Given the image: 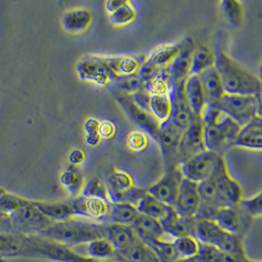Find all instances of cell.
I'll return each instance as SVG.
<instances>
[{
	"mask_svg": "<svg viewBox=\"0 0 262 262\" xmlns=\"http://www.w3.org/2000/svg\"><path fill=\"white\" fill-rule=\"evenodd\" d=\"M213 52L214 67L220 76L225 94L261 96L260 79L231 58L222 48L220 39L217 40Z\"/></svg>",
	"mask_w": 262,
	"mask_h": 262,
	"instance_id": "cell-1",
	"label": "cell"
},
{
	"mask_svg": "<svg viewBox=\"0 0 262 262\" xmlns=\"http://www.w3.org/2000/svg\"><path fill=\"white\" fill-rule=\"evenodd\" d=\"M201 120L206 150L224 155L226 150L233 147L241 128L237 123L222 114L214 104L204 106Z\"/></svg>",
	"mask_w": 262,
	"mask_h": 262,
	"instance_id": "cell-2",
	"label": "cell"
},
{
	"mask_svg": "<svg viewBox=\"0 0 262 262\" xmlns=\"http://www.w3.org/2000/svg\"><path fill=\"white\" fill-rule=\"evenodd\" d=\"M104 228V224L72 218L63 222H53L38 236L71 248L105 238Z\"/></svg>",
	"mask_w": 262,
	"mask_h": 262,
	"instance_id": "cell-3",
	"label": "cell"
},
{
	"mask_svg": "<svg viewBox=\"0 0 262 262\" xmlns=\"http://www.w3.org/2000/svg\"><path fill=\"white\" fill-rule=\"evenodd\" d=\"M54 262H100L40 236H26L24 256Z\"/></svg>",
	"mask_w": 262,
	"mask_h": 262,
	"instance_id": "cell-4",
	"label": "cell"
},
{
	"mask_svg": "<svg viewBox=\"0 0 262 262\" xmlns=\"http://www.w3.org/2000/svg\"><path fill=\"white\" fill-rule=\"evenodd\" d=\"M213 104L239 127L245 126L257 116H261V96L225 94Z\"/></svg>",
	"mask_w": 262,
	"mask_h": 262,
	"instance_id": "cell-5",
	"label": "cell"
},
{
	"mask_svg": "<svg viewBox=\"0 0 262 262\" xmlns=\"http://www.w3.org/2000/svg\"><path fill=\"white\" fill-rule=\"evenodd\" d=\"M192 236L200 243L213 246L222 251L246 253L243 237L228 233L212 220L194 219Z\"/></svg>",
	"mask_w": 262,
	"mask_h": 262,
	"instance_id": "cell-6",
	"label": "cell"
},
{
	"mask_svg": "<svg viewBox=\"0 0 262 262\" xmlns=\"http://www.w3.org/2000/svg\"><path fill=\"white\" fill-rule=\"evenodd\" d=\"M8 218L13 232L25 236H38L53 223L36 208L33 201L26 199L19 208L8 215Z\"/></svg>",
	"mask_w": 262,
	"mask_h": 262,
	"instance_id": "cell-7",
	"label": "cell"
},
{
	"mask_svg": "<svg viewBox=\"0 0 262 262\" xmlns=\"http://www.w3.org/2000/svg\"><path fill=\"white\" fill-rule=\"evenodd\" d=\"M182 48L183 39L175 43L164 45L155 48L147 57H145L137 75L143 82L155 78L166 69L169 64L179 54Z\"/></svg>",
	"mask_w": 262,
	"mask_h": 262,
	"instance_id": "cell-8",
	"label": "cell"
},
{
	"mask_svg": "<svg viewBox=\"0 0 262 262\" xmlns=\"http://www.w3.org/2000/svg\"><path fill=\"white\" fill-rule=\"evenodd\" d=\"M108 90L119 104L120 107L123 109L124 113L128 116V118L156 142L160 124L151 115V113L136 105L135 102L132 100L131 96L125 95L112 88H108Z\"/></svg>",
	"mask_w": 262,
	"mask_h": 262,
	"instance_id": "cell-9",
	"label": "cell"
},
{
	"mask_svg": "<svg viewBox=\"0 0 262 262\" xmlns=\"http://www.w3.org/2000/svg\"><path fill=\"white\" fill-rule=\"evenodd\" d=\"M223 157L224 155H218L210 150H204L202 154L193 156L187 162L181 164L180 171L185 179L199 184L210 178Z\"/></svg>",
	"mask_w": 262,
	"mask_h": 262,
	"instance_id": "cell-10",
	"label": "cell"
},
{
	"mask_svg": "<svg viewBox=\"0 0 262 262\" xmlns=\"http://www.w3.org/2000/svg\"><path fill=\"white\" fill-rule=\"evenodd\" d=\"M183 131L175 126L171 120L161 123L157 133L156 143L159 144L164 160L165 171L179 168L178 147Z\"/></svg>",
	"mask_w": 262,
	"mask_h": 262,
	"instance_id": "cell-11",
	"label": "cell"
},
{
	"mask_svg": "<svg viewBox=\"0 0 262 262\" xmlns=\"http://www.w3.org/2000/svg\"><path fill=\"white\" fill-rule=\"evenodd\" d=\"M194 48L195 45L191 37L183 38V48L179 54L169 64L166 69L161 72L166 79L169 90L185 83L189 78L191 71V55Z\"/></svg>",
	"mask_w": 262,
	"mask_h": 262,
	"instance_id": "cell-12",
	"label": "cell"
},
{
	"mask_svg": "<svg viewBox=\"0 0 262 262\" xmlns=\"http://www.w3.org/2000/svg\"><path fill=\"white\" fill-rule=\"evenodd\" d=\"M77 73L82 81L108 88L116 76L108 67L102 56H84L77 64Z\"/></svg>",
	"mask_w": 262,
	"mask_h": 262,
	"instance_id": "cell-13",
	"label": "cell"
},
{
	"mask_svg": "<svg viewBox=\"0 0 262 262\" xmlns=\"http://www.w3.org/2000/svg\"><path fill=\"white\" fill-rule=\"evenodd\" d=\"M209 180L212 182L216 190L229 206H237L238 203L243 200L242 187L229 174L224 157L215 169Z\"/></svg>",
	"mask_w": 262,
	"mask_h": 262,
	"instance_id": "cell-14",
	"label": "cell"
},
{
	"mask_svg": "<svg viewBox=\"0 0 262 262\" xmlns=\"http://www.w3.org/2000/svg\"><path fill=\"white\" fill-rule=\"evenodd\" d=\"M70 200L74 217H82L100 224L106 223L110 202L97 198H85L83 195Z\"/></svg>",
	"mask_w": 262,
	"mask_h": 262,
	"instance_id": "cell-15",
	"label": "cell"
},
{
	"mask_svg": "<svg viewBox=\"0 0 262 262\" xmlns=\"http://www.w3.org/2000/svg\"><path fill=\"white\" fill-rule=\"evenodd\" d=\"M204 150L206 148L203 142V123L201 118H198L182 134L178 147L179 167Z\"/></svg>",
	"mask_w": 262,
	"mask_h": 262,
	"instance_id": "cell-16",
	"label": "cell"
},
{
	"mask_svg": "<svg viewBox=\"0 0 262 262\" xmlns=\"http://www.w3.org/2000/svg\"><path fill=\"white\" fill-rule=\"evenodd\" d=\"M184 86L185 83H182L169 90V96L171 98L172 106L170 120L183 132L187 130L199 118L191 111L185 96Z\"/></svg>",
	"mask_w": 262,
	"mask_h": 262,
	"instance_id": "cell-17",
	"label": "cell"
},
{
	"mask_svg": "<svg viewBox=\"0 0 262 262\" xmlns=\"http://www.w3.org/2000/svg\"><path fill=\"white\" fill-rule=\"evenodd\" d=\"M198 183L183 178L173 208L185 219H194L201 205Z\"/></svg>",
	"mask_w": 262,
	"mask_h": 262,
	"instance_id": "cell-18",
	"label": "cell"
},
{
	"mask_svg": "<svg viewBox=\"0 0 262 262\" xmlns=\"http://www.w3.org/2000/svg\"><path fill=\"white\" fill-rule=\"evenodd\" d=\"M183 178L184 177L179 168H176L171 171H165L161 179L157 181L152 186H150L146 191L161 203L173 207L176 202L180 184Z\"/></svg>",
	"mask_w": 262,
	"mask_h": 262,
	"instance_id": "cell-19",
	"label": "cell"
},
{
	"mask_svg": "<svg viewBox=\"0 0 262 262\" xmlns=\"http://www.w3.org/2000/svg\"><path fill=\"white\" fill-rule=\"evenodd\" d=\"M251 220V218L239 210L238 206L222 207L212 219L224 231L241 237H244L249 231Z\"/></svg>",
	"mask_w": 262,
	"mask_h": 262,
	"instance_id": "cell-20",
	"label": "cell"
},
{
	"mask_svg": "<svg viewBox=\"0 0 262 262\" xmlns=\"http://www.w3.org/2000/svg\"><path fill=\"white\" fill-rule=\"evenodd\" d=\"M110 203L131 202L132 191L135 188L131 175L122 170H114L104 181Z\"/></svg>",
	"mask_w": 262,
	"mask_h": 262,
	"instance_id": "cell-21",
	"label": "cell"
},
{
	"mask_svg": "<svg viewBox=\"0 0 262 262\" xmlns=\"http://www.w3.org/2000/svg\"><path fill=\"white\" fill-rule=\"evenodd\" d=\"M233 146L243 147L250 150H258L262 148V119L257 116L248 124L239 128L237 138Z\"/></svg>",
	"mask_w": 262,
	"mask_h": 262,
	"instance_id": "cell-22",
	"label": "cell"
},
{
	"mask_svg": "<svg viewBox=\"0 0 262 262\" xmlns=\"http://www.w3.org/2000/svg\"><path fill=\"white\" fill-rule=\"evenodd\" d=\"M132 227L137 237L144 244L165 239L167 236L160 221L145 215H139Z\"/></svg>",
	"mask_w": 262,
	"mask_h": 262,
	"instance_id": "cell-23",
	"label": "cell"
},
{
	"mask_svg": "<svg viewBox=\"0 0 262 262\" xmlns=\"http://www.w3.org/2000/svg\"><path fill=\"white\" fill-rule=\"evenodd\" d=\"M108 67L116 77H128L137 75L143 65L145 57L143 55L138 56H102Z\"/></svg>",
	"mask_w": 262,
	"mask_h": 262,
	"instance_id": "cell-24",
	"label": "cell"
},
{
	"mask_svg": "<svg viewBox=\"0 0 262 262\" xmlns=\"http://www.w3.org/2000/svg\"><path fill=\"white\" fill-rule=\"evenodd\" d=\"M105 238L108 239L116 252L126 250L132 245H134L139 238L136 235V232L132 226L118 225V224H104Z\"/></svg>",
	"mask_w": 262,
	"mask_h": 262,
	"instance_id": "cell-25",
	"label": "cell"
},
{
	"mask_svg": "<svg viewBox=\"0 0 262 262\" xmlns=\"http://www.w3.org/2000/svg\"><path fill=\"white\" fill-rule=\"evenodd\" d=\"M160 223L167 236L173 238L188 235L192 236L194 219H185L181 217L173 207H171L169 213L160 221Z\"/></svg>",
	"mask_w": 262,
	"mask_h": 262,
	"instance_id": "cell-26",
	"label": "cell"
},
{
	"mask_svg": "<svg viewBox=\"0 0 262 262\" xmlns=\"http://www.w3.org/2000/svg\"><path fill=\"white\" fill-rule=\"evenodd\" d=\"M93 22V13L85 8H76L64 13L61 19L63 29L71 34L86 31Z\"/></svg>",
	"mask_w": 262,
	"mask_h": 262,
	"instance_id": "cell-27",
	"label": "cell"
},
{
	"mask_svg": "<svg viewBox=\"0 0 262 262\" xmlns=\"http://www.w3.org/2000/svg\"><path fill=\"white\" fill-rule=\"evenodd\" d=\"M203 86L206 104H213L225 95L220 76L215 67H211L199 75Z\"/></svg>",
	"mask_w": 262,
	"mask_h": 262,
	"instance_id": "cell-28",
	"label": "cell"
},
{
	"mask_svg": "<svg viewBox=\"0 0 262 262\" xmlns=\"http://www.w3.org/2000/svg\"><path fill=\"white\" fill-rule=\"evenodd\" d=\"M185 96L193 114L201 118L203 108L206 105L205 96L199 76L191 75L185 82Z\"/></svg>",
	"mask_w": 262,
	"mask_h": 262,
	"instance_id": "cell-29",
	"label": "cell"
},
{
	"mask_svg": "<svg viewBox=\"0 0 262 262\" xmlns=\"http://www.w3.org/2000/svg\"><path fill=\"white\" fill-rule=\"evenodd\" d=\"M139 215L137 207L131 203H111L105 224L132 226Z\"/></svg>",
	"mask_w": 262,
	"mask_h": 262,
	"instance_id": "cell-30",
	"label": "cell"
},
{
	"mask_svg": "<svg viewBox=\"0 0 262 262\" xmlns=\"http://www.w3.org/2000/svg\"><path fill=\"white\" fill-rule=\"evenodd\" d=\"M36 208L51 222H63L74 218L71 200L59 203L34 202Z\"/></svg>",
	"mask_w": 262,
	"mask_h": 262,
	"instance_id": "cell-31",
	"label": "cell"
},
{
	"mask_svg": "<svg viewBox=\"0 0 262 262\" xmlns=\"http://www.w3.org/2000/svg\"><path fill=\"white\" fill-rule=\"evenodd\" d=\"M85 181L83 170L80 166L69 165L60 175V183L69 192L71 199L81 195Z\"/></svg>",
	"mask_w": 262,
	"mask_h": 262,
	"instance_id": "cell-32",
	"label": "cell"
},
{
	"mask_svg": "<svg viewBox=\"0 0 262 262\" xmlns=\"http://www.w3.org/2000/svg\"><path fill=\"white\" fill-rule=\"evenodd\" d=\"M115 257L124 262H159L155 252L141 239H138L128 249L117 251Z\"/></svg>",
	"mask_w": 262,
	"mask_h": 262,
	"instance_id": "cell-33",
	"label": "cell"
},
{
	"mask_svg": "<svg viewBox=\"0 0 262 262\" xmlns=\"http://www.w3.org/2000/svg\"><path fill=\"white\" fill-rule=\"evenodd\" d=\"M136 207L140 214L145 215L158 221H161L166 217L172 206L161 203L146 191L143 194V198L139 201V203H137Z\"/></svg>",
	"mask_w": 262,
	"mask_h": 262,
	"instance_id": "cell-34",
	"label": "cell"
},
{
	"mask_svg": "<svg viewBox=\"0 0 262 262\" xmlns=\"http://www.w3.org/2000/svg\"><path fill=\"white\" fill-rule=\"evenodd\" d=\"M25 235L17 233H0V256L23 257Z\"/></svg>",
	"mask_w": 262,
	"mask_h": 262,
	"instance_id": "cell-35",
	"label": "cell"
},
{
	"mask_svg": "<svg viewBox=\"0 0 262 262\" xmlns=\"http://www.w3.org/2000/svg\"><path fill=\"white\" fill-rule=\"evenodd\" d=\"M215 56L213 50L207 46L195 47L191 55V75L199 76L207 69L214 67Z\"/></svg>",
	"mask_w": 262,
	"mask_h": 262,
	"instance_id": "cell-36",
	"label": "cell"
},
{
	"mask_svg": "<svg viewBox=\"0 0 262 262\" xmlns=\"http://www.w3.org/2000/svg\"><path fill=\"white\" fill-rule=\"evenodd\" d=\"M86 253L93 259L108 260L116 256V250L106 238H97L88 244Z\"/></svg>",
	"mask_w": 262,
	"mask_h": 262,
	"instance_id": "cell-37",
	"label": "cell"
},
{
	"mask_svg": "<svg viewBox=\"0 0 262 262\" xmlns=\"http://www.w3.org/2000/svg\"><path fill=\"white\" fill-rule=\"evenodd\" d=\"M149 109H150L151 115L159 124L170 119L172 106H171V98L169 96V93L151 96Z\"/></svg>",
	"mask_w": 262,
	"mask_h": 262,
	"instance_id": "cell-38",
	"label": "cell"
},
{
	"mask_svg": "<svg viewBox=\"0 0 262 262\" xmlns=\"http://www.w3.org/2000/svg\"><path fill=\"white\" fill-rule=\"evenodd\" d=\"M145 245H147L155 252V256L159 262H174L179 258L178 253L175 250V247L172 242L161 239L151 242Z\"/></svg>",
	"mask_w": 262,
	"mask_h": 262,
	"instance_id": "cell-39",
	"label": "cell"
},
{
	"mask_svg": "<svg viewBox=\"0 0 262 262\" xmlns=\"http://www.w3.org/2000/svg\"><path fill=\"white\" fill-rule=\"evenodd\" d=\"M172 243L178 253L179 258L195 257L199 253L201 243L193 236L188 235V236L174 238Z\"/></svg>",
	"mask_w": 262,
	"mask_h": 262,
	"instance_id": "cell-40",
	"label": "cell"
},
{
	"mask_svg": "<svg viewBox=\"0 0 262 262\" xmlns=\"http://www.w3.org/2000/svg\"><path fill=\"white\" fill-rule=\"evenodd\" d=\"M220 8L223 16L232 27L238 28L242 26L244 19V9L241 2L235 0H224L221 1Z\"/></svg>",
	"mask_w": 262,
	"mask_h": 262,
	"instance_id": "cell-41",
	"label": "cell"
},
{
	"mask_svg": "<svg viewBox=\"0 0 262 262\" xmlns=\"http://www.w3.org/2000/svg\"><path fill=\"white\" fill-rule=\"evenodd\" d=\"M143 85L144 82L143 80L138 75H133L128 77H116L108 88L115 89L125 95L131 96L143 89Z\"/></svg>",
	"mask_w": 262,
	"mask_h": 262,
	"instance_id": "cell-42",
	"label": "cell"
},
{
	"mask_svg": "<svg viewBox=\"0 0 262 262\" xmlns=\"http://www.w3.org/2000/svg\"><path fill=\"white\" fill-rule=\"evenodd\" d=\"M81 195L85 198H97L110 202L106 185L104 181L99 179L98 177H93L85 181Z\"/></svg>",
	"mask_w": 262,
	"mask_h": 262,
	"instance_id": "cell-43",
	"label": "cell"
},
{
	"mask_svg": "<svg viewBox=\"0 0 262 262\" xmlns=\"http://www.w3.org/2000/svg\"><path fill=\"white\" fill-rule=\"evenodd\" d=\"M136 18L137 11L130 1H126V3L122 7H120L118 10L109 15V21L114 26L130 24Z\"/></svg>",
	"mask_w": 262,
	"mask_h": 262,
	"instance_id": "cell-44",
	"label": "cell"
},
{
	"mask_svg": "<svg viewBox=\"0 0 262 262\" xmlns=\"http://www.w3.org/2000/svg\"><path fill=\"white\" fill-rule=\"evenodd\" d=\"M239 210L249 216L251 219L260 217L262 214V193L258 192L257 194L251 196L247 200H242L238 205Z\"/></svg>",
	"mask_w": 262,
	"mask_h": 262,
	"instance_id": "cell-45",
	"label": "cell"
},
{
	"mask_svg": "<svg viewBox=\"0 0 262 262\" xmlns=\"http://www.w3.org/2000/svg\"><path fill=\"white\" fill-rule=\"evenodd\" d=\"M127 146L132 151L140 152L143 151L148 144L147 135L143 131H133L127 136L126 139Z\"/></svg>",
	"mask_w": 262,
	"mask_h": 262,
	"instance_id": "cell-46",
	"label": "cell"
},
{
	"mask_svg": "<svg viewBox=\"0 0 262 262\" xmlns=\"http://www.w3.org/2000/svg\"><path fill=\"white\" fill-rule=\"evenodd\" d=\"M143 89L145 91H147L151 96L169 93V86H168L166 79L164 78V76L161 73L155 78L144 82Z\"/></svg>",
	"mask_w": 262,
	"mask_h": 262,
	"instance_id": "cell-47",
	"label": "cell"
},
{
	"mask_svg": "<svg viewBox=\"0 0 262 262\" xmlns=\"http://www.w3.org/2000/svg\"><path fill=\"white\" fill-rule=\"evenodd\" d=\"M99 121L96 118H89L84 122L83 130L85 133V143L90 146H96L100 143V137L98 135Z\"/></svg>",
	"mask_w": 262,
	"mask_h": 262,
	"instance_id": "cell-48",
	"label": "cell"
},
{
	"mask_svg": "<svg viewBox=\"0 0 262 262\" xmlns=\"http://www.w3.org/2000/svg\"><path fill=\"white\" fill-rule=\"evenodd\" d=\"M130 96H131L132 100L135 102L136 105H138L139 107L142 108L143 110H145L147 112H150L149 105H150L151 95L147 91H145L144 89H142L139 92L133 94Z\"/></svg>",
	"mask_w": 262,
	"mask_h": 262,
	"instance_id": "cell-49",
	"label": "cell"
},
{
	"mask_svg": "<svg viewBox=\"0 0 262 262\" xmlns=\"http://www.w3.org/2000/svg\"><path fill=\"white\" fill-rule=\"evenodd\" d=\"M117 128L114 122L110 120H103L99 122V127H98V135L100 139L103 140H110L116 135Z\"/></svg>",
	"mask_w": 262,
	"mask_h": 262,
	"instance_id": "cell-50",
	"label": "cell"
},
{
	"mask_svg": "<svg viewBox=\"0 0 262 262\" xmlns=\"http://www.w3.org/2000/svg\"><path fill=\"white\" fill-rule=\"evenodd\" d=\"M217 262H260L252 260L247 255V253H236V252H220Z\"/></svg>",
	"mask_w": 262,
	"mask_h": 262,
	"instance_id": "cell-51",
	"label": "cell"
},
{
	"mask_svg": "<svg viewBox=\"0 0 262 262\" xmlns=\"http://www.w3.org/2000/svg\"><path fill=\"white\" fill-rule=\"evenodd\" d=\"M68 160L70 165L74 166H80L82 165L85 160V154L84 151L80 148L73 149L68 156Z\"/></svg>",
	"mask_w": 262,
	"mask_h": 262,
	"instance_id": "cell-52",
	"label": "cell"
},
{
	"mask_svg": "<svg viewBox=\"0 0 262 262\" xmlns=\"http://www.w3.org/2000/svg\"><path fill=\"white\" fill-rule=\"evenodd\" d=\"M126 3V0H108L105 2V9L110 14L118 10L120 7H122Z\"/></svg>",
	"mask_w": 262,
	"mask_h": 262,
	"instance_id": "cell-53",
	"label": "cell"
},
{
	"mask_svg": "<svg viewBox=\"0 0 262 262\" xmlns=\"http://www.w3.org/2000/svg\"><path fill=\"white\" fill-rule=\"evenodd\" d=\"M0 233H14L8 216L7 217L0 216Z\"/></svg>",
	"mask_w": 262,
	"mask_h": 262,
	"instance_id": "cell-54",
	"label": "cell"
},
{
	"mask_svg": "<svg viewBox=\"0 0 262 262\" xmlns=\"http://www.w3.org/2000/svg\"><path fill=\"white\" fill-rule=\"evenodd\" d=\"M174 262H201L199 258L195 257H188V258H178L176 261Z\"/></svg>",
	"mask_w": 262,
	"mask_h": 262,
	"instance_id": "cell-55",
	"label": "cell"
},
{
	"mask_svg": "<svg viewBox=\"0 0 262 262\" xmlns=\"http://www.w3.org/2000/svg\"><path fill=\"white\" fill-rule=\"evenodd\" d=\"M100 262H124L122 261L121 259L119 258H117V257H114V258H112V259H108V260H100Z\"/></svg>",
	"mask_w": 262,
	"mask_h": 262,
	"instance_id": "cell-56",
	"label": "cell"
},
{
	"mask_svg": "<svg viewBox=\"0 0 262 262\" xmlns=\"http://www.w3.org/2000/svg\"><path fill=\"white\" fill-rule=\"evenodd\" d=\"M4 192H6V191H5V190H4L3 188H1V187H0V195H1V194H3Z\"/></svg>",
	"mask_w": 262,
	"mask_h": 262,
	"instance_id": "cell-57",
	"label": "cell"
}]
</instances>
